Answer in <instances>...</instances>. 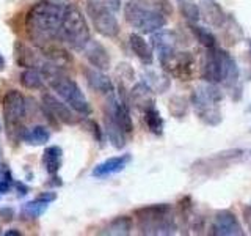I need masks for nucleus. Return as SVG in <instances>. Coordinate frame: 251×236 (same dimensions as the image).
<instances>
[{"label": "nucleus", "mask_w": 251, "mask_h": 236, "mask_svg": "<svg viewBox=\"0 0 251 236\" xmlns=\"http://www.w3.org/2000/svg\"><path fill=\"white\" fill-rule=\"evenodd\" d=\"M220 47H212V49H206L201 60L200 73L201 77L209 84H220L222 77H220Z\"/></svg>", "instance_id": "obj_14"}, {"label": "nucleus", "mask_w": 251, "mask_h": 236, "mask_svg": "<svg viewBox=\"0 0 251 236\" xmlns=\"http://www.w3.org/2000/svg\"><path fill=\"white\" fill-rule=\"evenodd\" d=\"M179 10H180V14H182L190 24H196L200 21V6L196 5L193 0H180Z\"/></svg>", "instance_id": "obj_33"}, {"label": "nucleus", "mask_w": 251, "mask_h": 236, "mask_svg": "<svg viewBox=\"0 0 251 236\" xmlns=\"http://www.w3.org/2000/svg\"><path fill=\"white\" fill-rule=\"evenodd\" d=\"M0 217H2L3 222H10L14 217V211L11 208H2L0 209Z\"/></svg>", "instance_id": "obj_35"}, {"label": "nucleus", "mask_w": 251, "mask_h": 236, "mask_svg": "<svg viewBox=\"0 0 251 236\" xmlns=\"http://www.w3.org/2000/svg\"><path fill=\"white\" fill-rule=\"evenodd\" d=\"M159 61L163 71L179 81H192L196 73V60L193 54L187 51H173L165 55H160Z\"/></svg>", "instance_id": "obj_9"}, {"label": "nucleus", "mask_w": 251, "mask_h": 236, "mask_svg": "<svg viewBox=\"0 0 251 236\" xmlns=\"http://www.w3.org/2000/svg\"><path fill=\"white\" fill-rule=\"evenodd\" d=\"M138 228L143 235H173L176 233V220L173 208L167 203L149 205L135 211Z\"/></svg>", "instance_id": "obj_5"}, {"label": "nucleus", "mask_w": 251, "mask_h": 236, "mask_svg": "<svg viewBox=\"0 0 251 236\" xmlns=\"http://www.w3.org/2000/svg\"><path fill=\"white\" fill-rule=\"evenodd\" d=\"M0 195H2V194H0Z\"/></svg>", "instance_id": "obj_42"}, {"label": "nucleus", "mask_w": 251, "mask_h": 236, "mask_svg": "<svg viewBox=\"0 0 251 236\" xmlns=\"http://www.w3.org/2000/svg\"><path fill=\"white\" fill-rule=\"evenodd\" d=\"M210 235L215 236H243L245 232L239 222L237 216L229 209L217 211L210 225Z\"/></svg>", "instance_id": "obj_10"}, {"label": "nucleus", "mask_w": 251, "mask_h": 236, "mask_svg": "<svg viewBox=\"0 0 251 236\" xmlns=\"http://www.w3.org/2000/svg\"><path fill=\"white\" fill-rule=\"evenodd\" d=\"M151 41H152L154 49L157 51V54H159V57L177 49V36L175 31H170V30L160 29V30L154 31L151 36Z\"/></svg>", "instance_id": "obj_18"}, {"label": "nucleus", "mask_w": 251, "mask_h": 236, "mask_svg": "<svg viewBox=\"0 0 251 236\" xmlns=\"http://www.w3.org/2000/svg\"><path fill=\"white\" fill-rule=\"evenodd\" d=\"M60 39L74 51H82L83 46L91 39L88 22H86L80 8L74 3H69L63 8Z\"/></svg>", "instance_id": "obj_4"}, {"label": "nucleus", "mask_w": 251, "mask_h": 236, "mask_svg": "<svg viewBox=\"0 0 251 236\" xmlns=\"http://www.w3.org/2000/svg\"><path fill=\"white\" fill-rule=\"evenodd\" d=\"M243 153H245L243 149H227V151L217 153L214 156H209L206 159L200 161V167H196V165H193V167L200 169L201 173H207V175H210V173L215 170H223L226 167H229L231 164L240 159Z\"/></svg>", "instance_id": "obj_11"}, {"label": "nucleus", "mask_w": 251, "mask_h": 236, "mask_svg": "<svg viewBox=\"0 0 251 236\" xmlns=\"http://www.w3.org/2000/svg\"><path fill=\"white\" fill-rule=\"evenodd\" d=\"M130 102L135 106L138 110L145 112L146 109L155 106L154 104V96H152V91L151 88L145 84V82H140L132 88L130 91Z\"/></svg>", "instance_id": "obj_23"}, {"label": "nucleus", "mask_w": 251, "mask_h": 236, "mask_svg": "<svg viewBox=\"0 0 251 236\" xmlns=\"http://www.w3.org/2000/svg\"><path fill=\"white\" fill-rule=\"evenodd\" d=\"M200 6V19L210 27L222 29L226 22V13L223 11V8L220 6L217 0H201Z\"/></svg>", "instance_id": "obj_17"}, {"label": "nucleus", "mask_w": 251, "mask_h": 236, "mask_svg": "<svg viewBox=\"0 0 251 236\" xmlns=\"http://www.w3.org/2000/svg\"><path fill=\"white\" fill-rule=\"evenodd\" d=\"M3 118L6 124V131L10 137H16V134L21 132V126L24 118L27 115V102L25 96L19 90H8L2 99Z\"/></svg>", "instance_id": "obj_7"}, {"label": "nucleus", "mask_w": 251, "mask_h": 236, "mask_svg": "<svg viewBox=\"0 0 251 236\" xmlns=\"http://www.w3.org/2000/svg\"><path fill=\"white\" fill-rule=\"evenodd\" d=\"M218 54H220V77H222L220 84H223L227 88H234L237 85L240 76L237 61H235V59L227 51L218 49Z\"/></svg>", "instance_id": "obj_15"}, {"label": "nucleus", "mask_w": 251, "mask_h": 236, "mask_svg": "<svg viewBox=\"0 0 251 236\" xmlns=\"http://www.w3.org/2000/svg\"><path fill=\"white\" fill-rule=\"evenodd\" d=\"M223 93L217 84H202L192 91L190 102L195 109V114L207 126H218L223 121L222 106Z\"/></svg>", "instance_id": "obj_3"}, {"label": "nucleus", "mask_w": 251, "mask_h": 236, "mask_svg": "<svg viewBox=\"0 0 251 236\" xmlns=\"http://www.w3.org/2000/svg\"><path fill=\"white\" fill-rule=\"evenodd\" d=\"M83 57L88 60V63L96 69L107 71L110 68V55L108 51L105 49V46L96 41V39H90L88 43L83 46Z\"/></svg>", "instance_id": "obj_13"}, {"label": "nucleus", "mask_w": 251, "mask_h": 236, "mask_svg": "<svg viewBox=\"0 0 251 236\" xmlns=\"http://www.w3.org/2000/svg\"><path fill=\"white\" fill-rule=\"evenodd\" d=\"M243 217H245L247 224H248V228L251 232V205H248V206L243 208Z\"/></svg>", "instance_id": "obj_37"}, {"label": "nucleus", "mask_w": 251, "mask_h": 236, "mask_svg": "<svg viewBox=\"0 0 251 236\" xmlns=\"http://www.w3.org/2000/svg\"><path fill=\"white\" fill-rule=\"evenodd\" d=\"M129 44L132 52L135 54V57L143 63V65H152L154 61V54H152V47L149 46L146 39L138 35V33H130L129 36Z\"/></svg>", "instance_id": "obj_20"}, {"label": "nucleus", "mask_w": 251, "mask_h": 236, "mask_svg": "<svg viewBox=\"0 0 251 236\" xmlns=\"http://www.w3.org/2000/svg\"><path fill=\"white\" fill-rule=\"evenodd\" d=\"M43 104L44 109L49 112L53 118H57L58 121L65 123V124H77L78 118L77 112H74L65 101H58L55 96H52L50 93H44L43 94Z\"/></svg>", "instance_id": "obj_12"}, {"label": "nucleus", "mask_w": 251, "mask_h": 236, "mask_svg": "<svg viewBox=\"0 0 251 236\" xmlns=\"http://www.w3.org/2000/svg\"><path fill=\"white\" fill-rule=\"evenodd\" d=\"M61 162H63V149L60 147L52 145L44 149L43 164H44L46 172L49 173L50 177L57 175L58 170L61 169Z\"/></svg>", "instance_id": "obj_24"}, {"label": "nucleus", "mask_w": 251, "mask_h": 236, "mask_svg": "<svg viewBox=\"0 0 251 236\" xmlns=\"http://www.w3.org/2000/svg\"><path fill=\"white\" fill-rule=\"evenodd\" d=\"M130 161H132V156L129 153L108 157V159L98 164L96 167L93 169L91 175L94 178H107V177L116 175V173L123 172L126 167H127V165L130 164Z\"/></svg>", "instance_id": "obj_16"}, {"label": "nucleus", "mask_w": 251, "mask_h": 236, "mask_svg": "<svg viewBox=\"0 0 251 236\" xmlns=\"http://www.w3.org/2000/svg\"><path fill=\"white\" fill-rule=\"evenodd\" d=\"M5 235H21L19 232H6Z\"/></svg>", "instance_id": "obj_39"}, {"label": "nucleus", "mask_w": 251, "mask_h": 236, "mask_svg": "<svg viewBox=\"0 0 251 236\" xmlns=\"http://www.w3.org/2000/svg\"><path fill=\"white\" fill-rule=\"evenodd\" d=\"M14 59L16 63L22 68H33V69H39L43 60L38 59V55L33 52V49H30L28 46H25L21 41L14 43Z\"/></svg>", "instance_id": "obj_21"}, {"label": "nucleus", "mask_w": 251, "mask_h": 236, "mask_svg": "<svg viewBox=\"0 0 251 236\" xmlns=\"http://www.w3.org/2000/svg\"><path fill=\"white\" fill-rule=\"evenodd\" d=\"M187 109H188V101L182 96H175L170 99V112L177 117V118H182L187 114Z\"/></svg>", "instance_id": "obj_34"}, {"label": "nucleus", "mask_w": 251, "mask_h": 236, "mask_svg": "<svg viewBox=\"0 0 251 236\" xmlns=\"http://www.w3.org/2000/svg\"><path fill=\"white\" fill-rule=\"evenodd\" d=\"M61 14L63 8L58 3L50 0L36 2L25 16V33L30 41L39 49H44L60 39Z\"/></svg>", "instance_id": "obj_1"}, {"label": "nucleus", "mask_w": 251, "mask_h": 236, "mask_svg": "<svg viewBox=\"0 0 251 236\" xmlns=\"http://www.w3.org/2000/svg\"><path fill=\"white\" fill-rule=\"evenodd\" d=\"M143 82L151 88L152 93H163L170 88L168 76L159 73V71H146L143 74Z\"/></svg>", "instance_id": "obj_26"}, {"label": "nucleus", "mask_w": 251, "mask_h": 236, "mask_svg": "<svg viewBox=\"0 0 251 236\" xmlns=\"http://www.w3.org/2000/svg\"><path fill=\"white\" fill-rule=\"evenodd\" d=\"M248 46H250V52H251V39H250V43H248Z\"/></svg>", "instance_id": "obj_40"}, {"label": "nucleus", "mask_w": 251, "mask_h": 236, "mask_svg": "<svg viewBox=\"0 0 251 236\" xmlns=\"http://www.w3.org/2000/svg\"><path fill=\"white\" fill-rule=\"evenodd\" d=\"M143 115H145V123L148 126V129L151 131L154 136H162L163 134V118L159 110L155 109V106L146 109Z\"/></svg>", "instance_id": "obj_29"}, {"label": "nucleus", "mask_w": 251, "mask_h": 236, "mask_svg": "<svg viewBox=\"0 0 251 236\" xmlns=\"http://www.w3.org/2000/svg\"><path fill=\"white\" fill-rule=\"evenodd\" d=\"M247 110H248V112H251V106H248V109H247Z\"/></svg>", "instance_id": "obj_41"}, {"label": "nucleus", "mask_w": 251, "mask_h": 236, "mask_svg": "<svg viewBox=\"0 0 251 236\" xmlns=\"http://www.w3.org/2000/svg\"><path fill=\"white\" fill-rule=\"evenodd\" d=\"M105 132L108 136V140L112 142V145L115 148H123L126 145V137H127V134H126L115 121L110 120L108 117H105Z\"/></svg>", "instance_id": "obj_30"}, {"label": "nucleus", "mask_w": 251, "mask_h": 236, "mask_svg": "<svg viewBox=\"0 0 251 236\" xmlns=\"http://www.w3.org/2000/svg\"><path fill=\"white\" fill-rule=\"evenodd\" d=\"M85 10L99 35L105 38L118 36V33H120V24H118V19L115 18L113 11L104 2H100V0H86Z\"/></svg>", "instance_id": "obj_8"}, {"label": "nucleus", "mask_w": 251, "mask_h": 236, "mask_svg": "<svg viewBox=\"0 0 251 236\" xmlns=\"http://www.w3.org/2000/svg\"><path fill=\"white\" fill-rule=\"evenodd\" d=\"M190 30H192L193 36L196 38V41H198L204 47V49H212V47H217V39L207 29L196 26V24H190Z\"/></svg>", "instance_id": "obj_31"}, {"label": "nucleus", "mask_w": 251, "mask_h": 236, "mask_svg": "<svg viewBox=\"0 0 251 236\" xmlns=\"http://www.w3.org/2000/svg\"><path fill=\"white\" fill-rule=\"evenodd\" d=\"M83 74L86 79V84H88L93 90H96L99 93H105V94L113 93V84L110 81V77L104 74V71L96 69V68H85Z\"/></svg>", "instance_id": "obj_19"}, {"label": "nucleus", "mask_w": 251, "mask_h": 236, "mask_svg": "<svg viewBox=\"0 0 251 236\" xmlns=\"http://www.w3.org/2000/svg\"><path fill=\"white\" fill-rule=\"evenodd\" d=\"M19 82L24 88L27 90H41L44 87V79L38 69L33 68H25L19 74Z\"/></svg>", "instance_id": "obj_28"}, {"label": "nucleus", "mask_w": 251, "mask_h": 236, "mask_svg": "<svg viewBox=\"0 0 251 236\" xmlns=\"http://www.w3.org/2000/svg\"><path fill=\"white\" fill-rule=\"evenodd\" d=\"M43 52H44V59L57 68L66 69L73 65V57L69 55V52L66 49H63V47L57 46L55 43L46 46L43 49Z\"/></svg>", "instance_id": "obj_22"}, {"label": "nucleus", "mask_w": 251, "mask_h": 236, "mask_svg": "<svg viewBox=\"0 0 251 236\" xmlns=\"http://www.w3.org/2000/svg\"><path fill=\"white\" fill-rule=\"evenodd\" d=\"M50 139V131L43 124L31 126L22 132V140L28 145H44Z\"/></svg>", "instance_id": "obj_27"}, {"label": "nucleus", "mask_w": 251, "mask_h": 236, "mask_svg": "<svg viewBox=\"0 0 251 236\" xmlns=\"http://www.w3.org/2000/svg\"><path fill=\"white\" fill-rule=\"evenodd\" d=\"M102 2H104L113 13L121 10V0H102Z\"/></svg>", "instance_id": "obj_36"}, {"label": "nucleus", "mask_w": 251, "mask_h": 236, "mask_svg": "<svg viewBox=\"0 0 251 236\" xmlns=\"http://www.w3.org/2000/svg\"><path fill=\"white\" fill-rule=\"evenodd\" d=\"M133 228V220L129 216H118L113 220H110L105 230L102 235H112V236H126L132 232Z\"/></svg>", "instance_id": "obj_25"}, {"label": "nucleus", "mask_w": 251, "mask_h": 236, "mask_svg": "<svg viewBox=\"0 0 251 236\" xmlns=\"http://www.w3.org/2000/svg\"><path fill=\"white\" fill-rule=\"evenodd\" d=\"M5 69V59H3V55L0 54V71H3Z\"/></svg>", "instance_id": "obj_38"}, {"label": "nucleus", "mask_w": 251, "mask_h": 236, "mask_svg": "<svg viewBox=\"0 0 251 236\" xmlns=\"http://www.w3.org/2000/svg\"><path fill=\"white\" fill-rule=\"evenodd\" d=\"M124 18L129 26L137 29L141 33H154V31L167 26V18L157 8L149 6L141 0H129L124 6Z\"/></svg>", "instance_id": "obj_6"}, {"label": "nucleus", "mask_w": 251, "mask_h": 236, "mask_svg": "<svg viewBox=\"0 0 251 236\" xmlns=\"http://www.w3.org/2000/svg\"><path fill=\"white\" fill-rule=\"evenodd\" d=\"M49 208V202L43 200L41 197H36L33 202H28L24 205L22 214L27 216L28 219H38L39 216L44 214V211Z\"/></svg>", "instance_id": "obj_32"}, {"label": "nucleus", "mask_w": 251, "mask_h": 236, "mask_svg": "<svg viewBox=\"0 0 251 236\" xmlns=\"http://www.w3.org/2000/svg\"><path fill=\"white\" fill-rule=\"evenodd\" d=\"M39 73H41L43 79H46V82L50 85V88L57 93L74 112H77L78 115L91 114V106L83 94L82 88L78 87L75 81H73V79L65 73V69L57 68L46 60L41 63V66H39Z\"/></svg>", "instance_id": "obj_2"}]
</instances>
